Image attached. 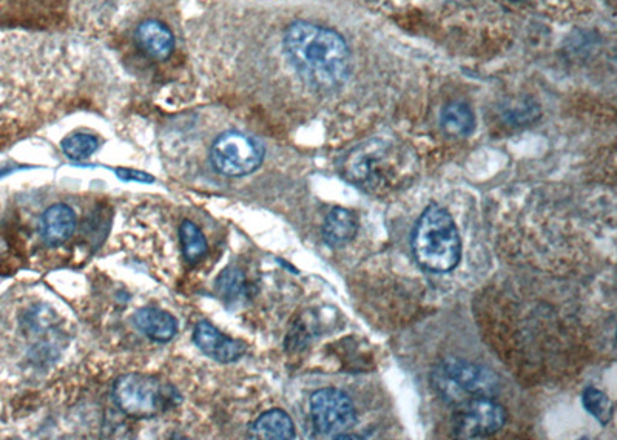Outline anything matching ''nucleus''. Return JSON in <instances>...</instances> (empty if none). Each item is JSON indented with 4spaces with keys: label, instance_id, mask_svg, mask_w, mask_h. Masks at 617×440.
Returning a JSON list of instances; mask_svg holds the SVG:
<instances>
[{
    "label": "nucleus",
    "instance_id": "1",
    "mask_svg": "<svg viewBox=\"0 0 617 440\" xmlns=\"http://www.w3.org/2000/svg\"><path fill=\"white\" fill-rule=\"evenodd\" d=\"M284 53L301 78L324 92L348 81L352 55L337 31L309 22H294L284 31Z\"/></svg>",
    "mask_w": 617,
    "mask_h": 440
},
{
    "label": "nucleus",
    "instance_id": "2",
    "mask_svg": "<svg viewBox=\"0 0 617 440\" xmlns=\"http://www.w3.org/2000/svg\"><path fill=\"white\" fill-rule=\"evenodd\" d=\"M412 164L414 161L406 147L377 138L348 153L344 158L343 175L368 192H383L405 180Z\"/></svg>",
    "mask_w": 617,
    "mask_h": 440
},
{
    "label": "nucleus",
    "instance_id": "3",
    "mask_svg": "<svg viewBox=\"0 0 617 440\" xmlns=\"http://www.w3.org/2000/svg\"><path fill=\"white\" fill-rule=\"evenodd\" d=\"M412 251L420 266L432 272H449L462 255L459 231L448 210L431 204L412 232Z\"/></svg>",
    "mask_w": 617,
    "mask_h": 440
},
{
    "label": "nucleus",
    "instance_id": "4",
    "mask_svg": "<svg viewBox=\"0 0 617 440\" xmlns=\"http://www.w3.org/2000/svg\"><path fill=\"white\" fill-rule=\"evenodd\" d=\"M116 407L133 419H153L181 402L175 386L147 374L132 373L119 377L113 385Z\"/></svg>",
    "mask_w": 617,
    "mask_h": 440
},
{
    "label": "nucleus",
    "instance_id": "5",
    "mask_svg": "<svg viewBox=\"0 0 617 440\" xmlns=\"http://www.w3.org/2000/svg\"><path fill=\"white\" fill-rule=\"evenodd\" d=\"M432 385L446 402L460 405L474 397L493 396L499 382L483 366L462 359H448L435 368Z\"/></svg>",
    "mask_w": 617,
    "mask_h": 440
},
{
    "label": "nucleus",
    "instance_id": "6",
    "mask_svg": "<svg viewBox=\"0 0 617 440\" xmlns=\"http://www.w3.org/2000/svg\"><path fill=\"white\" fill-rule=\"evenodd\" d=\"M210 160L216 172L240 178L255 172L263 164L264 147L252 136L227 132L215 139L210 150Z\"/></svg>",
    "mask_w": 617,
    "mask_h": 440
},
{
    "label": "nucleus",
    "instance_id": "7",
    "mask_svg": "<svg viewBox=\"0 0 617 440\" xmlns=\"http://www.w3.org/2000/svg\"><path fill=\"white\" fill-rule=\"evenodd\" d=\"M311 416L315 430L324 436H340L357 422L354 403L348 394L335 388H323L312 394Z\"/></svg>",
    "mask_w": 617,
    "mask_h": 440
},
{
    "label": "nucleus",
    "instance_id": "8",
    "mask_svg": "<svg viewBox=\"0 0 617 440\" xmlns=\"http://www.w3.org/2000/svg\"><path fill=\"white\" fill-rule=\"evenodd\" d=\"M456 407L454 428L459 437L474 439L493 436L505 425V410L493 397H474Z\"/></svg>",
    "mask_w": 617,
    "mask_h": 440
},
{
    "label": "nucleus",
    "instance_id": "9",
    "mask_svg": "<svg viewBox=\"0 0 617 440\" xmlns=\"http://www.w3.org/2000/svg\"><path fill=\"white\" fill-rule=\"evenodd\" d=\"M193 342L199 351L220 363L237 362L246 352V343L224 336L209 322H199L195 326Z\"/></svg>",
    "mask_w": 617,
    "mask_h": 440
},
{
    "label": "nucleus",
    "instance_id": "10",
    "mask_svg": "<svg viewBox=\"0 0 617 440\" xmlns=\"http://www.w3.org/2000/svg\"><path fill=\"white\" fill-rule=\"evenodd\" d=\"M76 214L67 204H54L45 210L41 218V234L50 246H61L75 234Z\"/></svg>",
    "mask_w": 617,
    "mask_h": 440
},
{
    "label": "nucleus",
    "instance_id": "11",
    "mask_svg": "<svg viewBox=\"0 0 617 440\" xmlns=\"http://www.w3.org/2000/svg\"><path fill=\"white\" fill-rule=\"evenodd\" d=\"M139 47L155 61H166L172 56L175 38L172 31L158 21H145L136 30Z\"/></svg>",
    "mask_w": 617,
    "mask_h": 440
},
{
    "label": "nucleus",
    "instance_id": "12",
    "mask_svg": "<svg viewBox=\"0 0 617 440\" xmlns=\"http://www.w3.org/2000/svg\"><path fill=\"white\" fill-rule=\"evenodd\" d=\"M133 322L139 331L155 342H170L178 332V322L169 312L156 308H142L133 315Z\"/></svg>",
    "mask_w": 617,
    "mask_h": 440
},
{
    "label": "nucleus",
    "instance_id": "13",
    "mask_svg": "<svg viewBox=\"0 0 617 440\" xmlns=\"http://www.w3.org/2000/svg\"><path fill=\"white\" fill-rule=\"evenodd\" d=\"M358 231V221L354 212L335 207L329 212L323 224V238L332 248H341L354 240Z\"/></svg>",
    "mask_w": 617,
    "mask_h": 440
},
{
    "label": "nucleus",
    "instance_id": "14",
    "mask_svg": "<svg viewBox=\"0 0 617 440\" xmlns=\"http://www.w3.org/2000/svg\"><path fill=\"white\" fill-rule=\"evenodd\" d=\"M250 433L257 439L289 440L295 437V427L289 414L283 410H270L253 422Z\"/></svg>",
    "mask_w": 617,
    "mask_h": 440
},
{
    "label": "nucleus",
    "instance_id": "15",
    "mask_svg": "<svg viewBox=\"0 0 617 440\" xmlns=\"http://www.w3.org/2000/svg\"><path fill=\"white\" fill-rule=\"evenodd\" d=\"M440 124L449 136L460 138V136H468L473 133L474 127H476V118H474L473 110L466 102L452 101L443 107Z\"/></svg>",
    "mask_w": 617,
    "mask_h": 440
},
{
    "label": "nucleus",
    "instance_id": "16",
    "mask_svg": "<svg viewBox=\"0 0 617 440\" xmlns=\"http://www.w3.org/2000/svg\"><path fill=\"white\" fill-rule=\"evenodd\" d=\"M179 240L183 249L184 258L189 263H196L206 255L207 240L203 232L192 221H184L179 227Z\"/></svg>",
    "mask_w": 617,
    "mask_h": 440
},
{
    "label": "nucleus",
    "instance_id": "17",
    "mask_svg": "<svg viewBox=\"0 0 617 440\" xmlns=\"http://www.w3.org/2000/svg\"><path fill=\"white\" fill-rule=\"evenodd\" d=\"M244 291H246V278L238 268H227L216 278V294L229 305L241 300Z\"/></svg>",
    "mask_w": 617,
    "mask_h": 440
},
{
    "label": "nucleus",
    "instance_id": "18",
    "mask_svg": "<svg viewBox=\"0 0 617 440\" xmlns=\"http://www.w3.org/2000/svg\"><path fill=\"white\" fill-rule=\"evenodd\" d=\"M62 152L70 160H85L98 150V139L87 133H75L62 141Z\"/></svg>",
    "mask_w": 617,
    "mask_h": 440
},
{
    "label": "nucleus",
    "instance_id": "19",
    "mask_svg": "<svg viewBox=\"0 0 617 440\" xmlns=\"http://www.w3.org/2000/svg\"><path fill=\"white\" fill-rule=\"evenodd\" d=\"M582 402H584L585 410L591 416L596 417L601 424H608L613 419V402L602 391L596 390V388H588L582 394Z\"/></svg>",
    "mask_w": 617,
    "mask_h": 440
},
{
    "label": "nucleus",
    "instance_id": "20",
    "mask_svg": "<svg viewBox=\"0 0 617 440\" xmlns=\"http://www.w3.org/2000/svg\"><path fill=\"white\" fill-rule=\"evenodd\" d=\"M118 178L122 181H139V183H153V176L147 175L144 172H138V170L119 169L116 172Z\"/></svg>",
    "mask_w": 617,
    "mask_h": 440
}]
</instances>
